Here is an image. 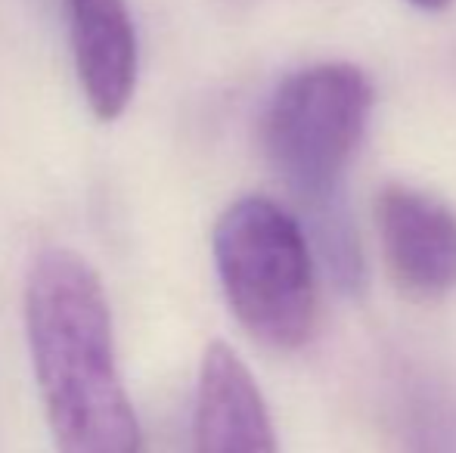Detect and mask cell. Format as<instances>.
<instances>
[{
	"instance_id": "6da1fadb",
	"label": "cell",
	"mask_w": 456,
	"mask_h": 453,
	"mask_svg": "<svg viewBox=\"0 0 456 453\" xmlns=\"http://www.w3.org/2000/svg\"><path fill=\"white\" fill-rule=\"evenodd\" d=\"M25 336L56 453H143L100 273L50 246L25 273Z\"/></svg>"
},
{
	"instance_id": "7a4b0ae2",
	"label": "cell",
	"mask_w": 456,
	"mask_h": 453,
	"mask_svg": "<svg viewBox=\"0 0 456 453\" xmlns=\"http://www.w3.org/2000/svg\"><path fill=\"white\" fill-rule=\"evenodd\" d=\"M224 298L252 339L298 351L320 327V279L298 218L265 196H242L211 233Z\"/></svg>"
},
{
	"instance_id": "3957f363",
	"label": "cell",
	"mask_w": 456,
	"mask_h": 453,
	"mask_svg": "<svg viewBox=\"0 0 456 453\" xmlns=\"http://www.w3.org/2000/svg\"><path fill=\"white\" fill-rule=\"evenodd\" d=\"M372 81L351 62L292 72L261 115V150L282 187L314 214L342 212V181L370 125Z\"/></svg>"
},
{
	"instance_id": "277c9868",
	"label": "cell",
	"mask_w": 456,
	"mask_h": 453,
	"mask_svg": "<svg viewBox=\"0 0 456 453\" xmlns=\"http://www.w3.org/2000/svg\"><path fill=\"white\" fill-rule=\"evenodd\" d=\"M376 230L388 277L403 295L435 302L456 289V212L447 202L388 183L376 196Z\"/></svg>"
},
{
	"instance_id": "5b68a950",
	"label": "cell",
	"mask_w": 456,
	"mask_h": 453,
	"mask_svg": "<svg viewBox=\"0 0 456 453\" xmlns=\"http://www.w3.org/2000/svg\"><path fill=\"white\" fill-rule=\"evenodd\" d=\"M75 72L100 121L127 112L137 91L140 44L127 0H62Z\"/></svg>"
},
{
	"instance_id": "8992f818",
	"label": "cell",
	"mask_w": 456,
	"mask_h": 453,
	"mask_svg": "<svg viewBox=\"0 0 456 453\" xmlns=\"http://www.w3.org/2000/svg\"><path fill=\"white\" fill-rule=\"evenodd\" d=\"M190 453H280L258 382L224 342H211L202 354Z\"/></svg>"
},
{
	"instance_id": "52a82bcc",
	"label": "cell",
	"mask_w": 456,
	"mask_h": 453,
	"mask_svg": "<svg viewBox=\"0 0 456 453\" xmlns=\"http://www.w3.org/2000/svg\"><path fill=\"white\" fill-rule=\"evenodd\" d=\"M407 4L419 6V10H426V12H438V10H447L453 0H407Z\"/></svg>"
}]
</instances>
